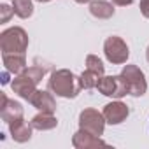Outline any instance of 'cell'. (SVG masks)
Instances as JSON below:
<instances>
[{
	"mask_svg": "<svg viewBox=\"0 0 149 149\" xmlns=\"http://www.w3.org/2000/svg\"><path fill=\"white\" fill-rule=\"evenodd\" d=\"M105 118H104V112H98L97 109H84L81 114H79V128L81 130H86L93 135H104V130H105Z\"/></svg>",
	"mask_w": 149,
	"mask_h": 149,
	"instance_id": "8992f818",
	"label": "cell"
},
{
	"mask_svg": "<svg viewBox=\"0 0 149 149\" xmlns=\"http://www.w3.org/2000/svg\"><path fill=\"white\" fill-rule=\"evenodd\" d=\"M30 123H32L33 130H39V132H47V130H53L58 126V119L51 112H39L37 116L32 118Z\"/></svg>",
	"mask_w": 149,
	"mask_h": 149,
	"instance_id": "5bb4252c",
	"label": "cell"
},
{
	"mask_svg": "<svg viewBox=\"0 0 149 149\" xmlns=\"http://www.w3.org/2000/svg\"><path fill=\"white\" fill-rule=\"evenodd\" d=\"M0 116L2 119L9 125L16 119H21L23 118V105L16 100H9L6 97V93L0 95Z\"/></svg>",
	"mask_w": 149,
	"mask_h": 149,
	"instance_id": "ba28073f",
	"label": "cell"
},
{
	"mask_svg": "<svg viewBox=\"0 0 149 149\" xmlns=\"http://www.w3.org/2000/svg\"><path fill=\"white\" fill-rule=\"evenodd\" d=\"M90 13L97 19H109L114 16V6L111 2H105V0H91Z\"/></svg>",
	"mask_w": 149,
	"mask_h": 149,
	"instance_id": "9a60e30c",
	"label": "cell"
},
{
	"mask_svg": "<svg viewBox=\"0 0 149 149\" xmlns=\"http://www.w3.org/2000/svg\"><path fill=\"white\" fill-rule=\"evenodd\" d=\"M0 49L2 54L9 53H19L25 54L28 49V35L21 26H11L0 33Z\"/></svg>",
	"mask_w": 149,
	"mask_h": 149,
	"instance_id": "7a4b0ae2",
	"label": "cell"
},
{
	"mask_svg": "<svg viewBox=\"0 0 149 149\" xmlns=\"http://www.w3.org/2000/svg\"><path fill=\"white\" fill-rule=\"evenodd\" d=\"M146 58H147V61H149V46H147V51H146Z\"/></svg>",
	"mask_w": 149,
	"mask_h": 149,
	"instance_id": "cb8c5ba5",
	"label": "cell"
},
{
	"mask_svg": "<svg viewBox=\"0 0 149 149\" xmlns=\"http://www.w3.org/2000/svg\"><path fill=\"white\" fill-rule=\"evenodd\" d=\"M121 76L125 77L132 97L139 98V97H142V95L147 91L146 76H144V72H142L137 65H125L123 70H121Z\"/></svg>",
	"mask_w": 149,
	"mask_h": 149,
	"instance_id": "5b68a950",
	"label": "cell"
},
{
	"mask_svg": "<svg viewBox=\"0 0 149 149\" xmlns=\"http://www.w3.org/2000/svg\"><path fill=\"white\" fill-rule=\"evenodd\" d=\"M100 74L86 68L81 76H79V84H81V90H91V88H97L98 81H100Z\"/></svg>",
	"mask_w": 149,
	"mask_h": 149,
	"instance_id": "e0dca14e",
	"label": "cell"
},
{
	"mask_svg": "<svg viewBox=\"0 0 149 149\" xmlns=\"http://www.w3.org/2000/svg\"><path fill=\"white\" fill-rule=\"evenodd\" d=\"M37 2H40V4H46V2H51V0H37Z\"/></svg>",
	"mask_w": 149,
	"mask_h": 149,
	"instance_id": "d4e9b609",
	"label": "cell"
},
{
	"mask_svg": "<svg viewBox=\"0 0 149 149\" xmlns=\"http://www.w3.org/2000/svg\"><path fill=\"white\" fill-rule=\"evenodd\" d=\"M97 90L102 95L111 97V98H118V100H121L125 95H130L128 84L121 74L119 76H102L98 84H97Z\"/></svg>",
	"mask_w": 149,
	"mask_h": 149,
	"instance_id": "3957f363",
	"label": "cell"
},
{
	"mask_svg": "<svg viewBox=\"0 0 149 149\" xmlns=\"http://www.w3.org/2000/svg\"><path fill=\"white\" fill-rule=\"evenodd\" d=\"M13 9H14V14L21 19H28L33 14L32 0H13Z\"/></svg>",
	"mask_w": 149,
	"mask_h": 149,
	"instance_id": "2e32d148",
	"label": "cell"
},
{
	"mask_svg": "<svg viewBox=\"0 0 149 149\" xmlns=\"http://www.w3.org/2000/svg\"><path fill=\"white\" fill-rule=\"evenodd\" d=\"M104 54L112 65H123V63H126V60L130 56V49L121 37L111 35L104 42Z\"/></svg>",
	"mask_w": 149,
	"mask_h": 149,
	"instance_id": "277c9868",
	"label": "cell"
},
{
	"mask_svg": "<svg viewBox=\"0 0 149 149\" xmlns=\"http://www.w3.org/2000/svg\"><path fill=\"white\" fill-rule=\"evenodd\" d=\"M11 88L16 95H19L25 100H30L32 95L37 90V83L32 81L30 77H26L25 74H19V76H14V81L11 83Z\"/></svg>",
	"mask_w": 149,
	"mask_h": 149,
	"instance_id": "8fae6325",
	"label": "cell"
},
{
	"mask_svg": "<svg viewBox=\"0 0 149 149\" xmlns=\"http://www.w3.org/2000/svg\"><path fill=\"white\" fill-rule=\"evenodd\" d=\"M35 109H39L40 112H56V100L53 97V93L49 91H42V90H35V93L32 95V98L28 100Z\"/></svg>",
	"mask_w": 149,
	"mask_h": 149,
	"instance_id": "30bf717a",
	"label": "cell"
},
{
	"mask_svg": "<svg viewBox=\"0 0 149 149\" xmlns=\"http://www.w3.org/2000/svg\"><path fill=\"white\" fill-rule=\"evenodd\" d=\"M72 146L76 149H93V147H107V142H104L98 135H93L86 130H81L74 133Z\"/></svg>",
	"mask_w": 149,
	"mask_h": 149,
	"instance_id": "9c48e42d",
	"label": "cell"
},
{
	"mask_svg": "<svg viewBox=\"0 0 149 149\" xmlns=\"http://www.w3.org/2000/svg\"><path fill=\"white\" fill-rule=\"evenodd\" d=\"M32 130H33L32 123H26L23 118L9 123V133H11L13 140L19 142V144H25L32 139Z\"/></svg>",
	"mask_w": 149,
	"mask_h": 149,
	"instance_id": "7c38bea8",
	"label": "cell"
},
{
	"mask_svg": "<svg viewBox=\"0 0 149 149\" xmlns=\"http://www.w3.org/2000/svg\"><path fill=\"white\" fill-rule=\"evenodd\" d=\"M130 114V109L126 104H123L121 100H114V102H109L105 107H104V118L109 125H121Z\"/></svg>",
	"mask_w": 149,
	"mask_h": 149,
	"instance_id": "52a82bcc",
	"label": "cell"
},
{
	"mask_svg": "<svg viewBox=\"0 0 149 149\" xmlns=\"http://www.w3.org/2000/svg\"><path fill=\"white\" fill-rule=\"evenodd\" d=\"M86 68H90V70L100 74V76H104V74H105V67H104L102 60H100L98 56H95V54H88V56H86Z\"/></svg>",
	"mask_w": 149,
	"mask_h": 149,
	"instance_id": "ac0fdd59",
	"label": "cell"
},
{
	"mask_svg": "<svg viewBox=\"0 0 149 149\" xmlns=\"http://www.w3.org/2000/svg\"><path fill=\"white\" fill-rule=\"evenodd\" d=\"M140 13L144 18L149 19V0H140Z\"/></svg>",
	"mask_w": 149,
	"mask_h": 149,
	"instance_id": "44dd1931",
	"label": "cell"
},
{
	"mask_svg": "<svg viewBox=\"0 0 149 149\" xmlns=\"http://www.w3.org/2000/svg\"><path fill=\"white\" fill-rule=\"evenodd\" d=\"M11 16H14L13 6H7V4H2V6H0V21H2V23H7V21L11 19Z\"/></svg>",
	"mask_w": 149,
	"mask_h": 149,
	"instance_id": "ffe728a7",
	"label": "cell"
},
{
	"mask_svg": "<svg viewBox=\"0 0 149 149\" xmlns=\"http://www.w3.org/2000/svg\"><path fill=\"white\" fill-rule=\"evenodd\" d=\"M74 2H77V4H90L91 0H74Z\"/></svg>",
	"mask_w": 149,
	"mask_h": 149,
	"instance_id": "603a6c76",
	"label": "cell"
},
{
	"mask_svg": "<svg viewBox=\"0 0 149 149\" xmlns=\"http://www.w3.org/2000/svg\"><path fill=\"white\" fill-rule=\"evenodd\" d=\"M114 6H119V7H126V6H132L133 0H112Z\"/></svg>",
	"mask_w": 149,
	"mask_h": 149,
	"instance_id": "7402d4cb",
	"label": "cell"
},
{
	"mask_svg": "<svg viewBox=\"0 0 149 149\" xmlns=\"http://www.w3.org/2000/svg\"><path fill=\"white\" fill-rule=\"evenodd\" d=\"M47 88L51 93L61 98H76L81 91L79 77L68 68H60L51 74V77L47 81Z\"/></svg>",
	"mask_w": 149,
	"mask_h": 149,
	"instance_id": "6da1fadb",
	"label": "cell"
},
{
	"mask_svg": "<svg viewBox=\"0 0 149 149\" xmlns=\"http://www.w3.org/2000/svg\"><path fill=\"white\" fill-rule=\"evenodd\" d=\"M26 77H30L32 81H35L37 84L42 81V77H44V74H46V70L42 68V67H39V65H32V67H26V70L23 72Z\"/></svg>",
	"mask_w": 149,
	"mask_h": 149,
	"instance_id": "d6986e66",
	"label": "cell"
},
{
	"mask_svg": "<svg viewBox=\"0 0 149 149\" xmlns=\"http://www.w3.org/2000/svg\"><path fill=\"white\" fill-rule=\"evenodd\" d=\"M2 61H4V67L9 74L13 76H19L26 70V58L25 54H19V53H9V54H2Z\"/></svg>",
	"mask_w": 149,
	"mask_h": 149,
	"instance_id": "4fadbf2b",
	"label": "cell"
}]
</instances>
